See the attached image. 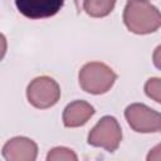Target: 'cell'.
Segmentation results:
<instances>
[{
    "instance_id": "cell-1",
    "label": "cell",
    "mask_w": 161,
    "mask_h": 161,
    "mask_svg": "<svg viewBox=\"0 0 161 161\" xmlns=\"http://www.w3.org/2000/svg\"><path fill=\"white\" fill-rule=\"evenodd\" d=\"M123 23L131 33L146 35L158 30L161 14L147 0H128L123 10Z\"/></svg>"
},
{
    "instance_id": "cell-5",
    "label": "cell",
    "mask_w": 161,
    "mask_h": 161,
    "mask_svg": "<svg viewBox=\"0 0 161 161\" xmlns=\"http://www.w3.org/2000/svg\"><path fill=\"white\" fill-rule=\"evenodd\" d=\"M125 117L128 126L138 133H155L161 130V114L143 103H132L126 107Z\"/></svg>"
},
{
    "instance_id": "cell-4",
    "label": "cell",
    "mask_w": 161,
    "mask_h": 161,
    "mask_svg": "<svg viewBox=\"0 0 161 161\" xmlns=\"http://www.w3.org/2000/svg\"><path fill=\"white\" fill-rule=\"evenodd\" d=\"M26 98L33 107L47 109L58 103L60 98V87L52 77L40 75L28 84Z\"/></svg>"
},
{
    "instance_id": "cell-12",
    "label": "cell",
    "mask_w": 161,
    "mask_h": 161,
    "mask_svg": "<svg viewBox=\"0 0 161 161\" xmlns=\"http://www.w3.org/2000/svg\"><path fill=\"white\" fill-rule=\"evenodd\" d=\"M6 49H8V42L4 34L0 33V60H3V58L6 54Z\"/></svg>"
},
{
    "instance_id": "cell-9",
    "label": "cell",
    "mask_w": 161,
    "mask_h": 161,
    "mask_svg": "<svg viewBox=\"0 0 161 161\" xmlns=\"http://www.w3.org/2000/svg\"><path fill=\"white\" fill-rule=\"evenodd\" d=\"M117 0H83L82 8L92 18H104L112 13Z\"/></svg>"
},
{
    "instance_id": "cell-10",
    "label": "cell",
    "mask_w": 161,
    "mask_h": 161,
    "mask_svg": "<svg viewBox=\"0 0 161 161\" xmlns=\"http://www.w3.org/2000/svg\"><path fill=\"white\" fill-rule=\"evenodd\" d=\"M77 161L78 156L77 153L68 148V147H63V146H58L52 148L48 155H47V161Z\"/></svg>"
},
{
    "instance_id": "cell-7",
    "label": "cell",
    "mask_w": 161,
    "mask_h": 161,
    "mask_svg": "<svg viewBox=\"0 0 161 161\" xmlns=\"http://www.w3.org/2000/svg\"><path fill=\"white\" fill-rule=\"evenodd\" d=\"M1 153L8 161H34L38 156V145L31 138L16 136L5 142Z\"/></svg>"
},
{
    "instance_id": "cell-11",
    "label": "cell",
    "mask_w": 161,
    "mask_h": 161,
    "mask_svg": "<svg viewBox=\"0 0 161 161\" xmlns=\"http://www.w3.org/2000/svg\"><path fill=\"white\" fill-rule=\"evenodd\" d=\"M145 93L147 94V97L152 98L155 102L160 103L161 98H160V93H161V80L160 78L155 77V78H150L146 84H145Z\"/></svg>"
},
{
    "instance_id": "cell-8",
    "label": "cell",
    "mask_w": 161,
    "mask_h": 161,
    "mask_svg": "<svg viewBox=\"0 0 161 161\" xmlns=\"http://www.w3.org/2000/svg\"><path fill=\"white\" fill-rule=\"evenodd\" d=\"M94 112H96L94 107L91 103L82 99L73 101L69 104H67L63 111V116H62L63 125L64 127L68 128L84 126L94 114Z\"/></svg>"
},
{
    "instance_id": "cell-2",
    "label": "cell",
    "mask_w": 161,
    "mask_h": 161,
    "mask_svg": "<svg viewBox=\"0 0 161 161\" xmlns=\"http://www.w3.org/2000/svg\"><path fill=\"white\" fill-rule=\"evenodd\" d=\"M117 79L114 70L102 62L86 63L79 73L78 82L80 88L91 94H103L108 92Z\"/></svg>"
},
{
    "instance_id": "cell-3",
    "label": "cell",
    "mask_w": 161,
    "mask_h": 161,
    "mask_svg": "<svg viewBox=\"0 0 161 161\" xmlns=\"http://www.w3.org/2000/svg\"><path fill=\"white\" fill-rule=\"evenodd\" d=\"M88 145L114 152L122 141V128L113 116H103L89 131Z\"/></svg>"
},
{
    "instance_id": "cell-6",
    "label": "cell",
    "mask_w": 161,
    "mask_h": 161,
    "mask_svg": "<svg viewBox=\"0 0 161 161\" xmlns=\"http://www.w3.org/2000/svg\"><path fill=\"white\" fill-rule=\"evenodd\" d=\"M64 0H15L16 9L28 19H45L54 16L63 6Z\"/></svg>"
},
{
    "instance_id": "cell-13",
    "label": "cell",
    "mask_w": 161,
    "mask_h": 161,
    "mask_svg": "<svg viewBox=\"0 0 161 161\" xmlns=\"http://www.w3.org/2000/svg\"><path fill=\"white\" fill-rule=\"evenodd\" d=\"M83 0H74V4H75V8H77V10L78 11H80V3H82Z\"/></svg>"
}]
</instances>
